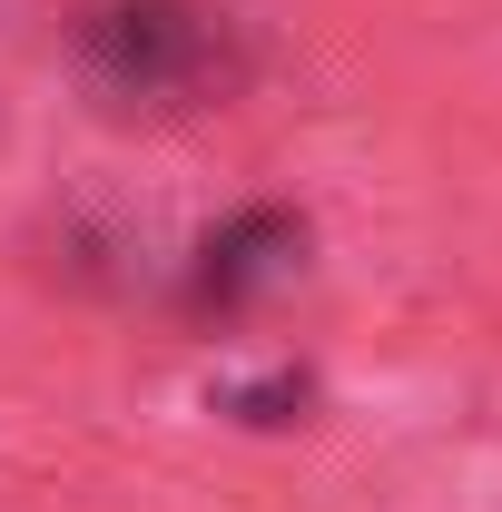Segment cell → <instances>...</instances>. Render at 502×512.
Here are the masks:
<instances>
[{"instance_id": "6da1fadb", "label": "cell", "mask_w": 502, "mask_h": 512, "mask_svg": "<svg viewBox=\"0 0 502 512\" xmlns=\"http://www.w3.org/2000/svg\"><path fill=\"white\" fill-rule=\"evenodd\" d=\"M89 60L119 89H188L207 69V10H188V0H99L89 10Z\"/></svg>"}, {"instance_id": "7a4b0ae2", "label": "cell", "mask_w": 502, "mask_h": 512, "mask_svg": "<svg viewBox=\"0 0 502 512\" xmlns=\"http://www.w3.org/2000/svg\"><path fill=\"white\" fill-rule=\"evenodd\" d=\"M276 256H296V227L286 217H247V227H227V237H207V266H197V296H247L256 276L276 266Z\"/></svg>"}]
</instances>
